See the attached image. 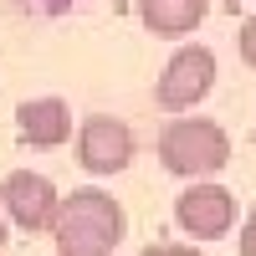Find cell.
<instances>
[{"mask_svg":"<svg viewBox=\"0 0 256 256\" xmlns=\"http://www.w3.org/2000/svg\"><path fill=\"white\" fill-rule=\"evenodd\" d=\"M138 6V20H144V31H154V36H190V31H200V20L210 16V0H134Z\"/></svg>","mask_w":256,"mask_h":256,"instance_id":"obj_8","label":"cell"},{"mask_svg":"<svg viewBox=\"0 0 256 256\" xmlns=\"http://www.w3.org/2000/svg\"><path fill=\"white\" fill-rule=\"evenodd\" d=\"M52 256H62V251H52Z\"/></svg>","mask_w":256,"mask_h":256,"instance_id":"obj_13","label":"cell"},{"mask_svg":"<svg viewBox=\"0 0 256 256\" xmlns=\"http://www.w3.org/2000/svg\"><path fill=\"white\" fill-rule=\"evenodd\" d=\"M210 88H216V52L190 41V46H180L164 62V72L154 82V102L164 113H190L210 98Z\"/></svg>","mask_w":256,"mask_h":256,"instance_id":"obj_3","label":"cell"},{"mask_svg":"<svg viewBox=\"0 0 256 256\" xmlns=\"http://www.w3.org/2000/svg\"><path fill=\"white\" fill-rule=\"evenodd\" d=\"M138 256H205L200 246H180V241H159V246H144Z\"/></svg>","mask_w":256,"mask_h":256,"instance_id":"obj_10","label":"cell"},{"mask_svg":"<svg viewBox=\"0 0 256 256\" xmlns=\"http://www.w3.org/2000/svg\"><path fill=\"white\" fill-rule=\"evenodd\" d=\"M10 246V220H6V210H0V251Z\"/></svg>","mask_w":256,"mask_h":256,"instance_id":"obj_12","label":"cell"},{"mask_svg":"<svg viewBox=\"0 0 256 256\" xmlns=\"http://www.w3.org/2000/svg\"><path fill=\"white\" fill-rule=\"evenodd\" d=\"M123 236H128V216L108 190L88 184V190L62 195L56 220H52V241L62 256H113Z\"/></svg>","mask_w":256,"mask_h":256,"instance_id":"obj_1","label":"cell"},{"mask_svg":"<svg viewBox=\"0 0 256 256\" xmlns=\"http://www.w3.org/2000/svg\"><path fill=\"white\" fill-rule=\"evenodd\" d=\"M236 246H241V256H256V210L241 220V236H236Z\"/></svg>","mask_w":256,"mask_h":256,"instance_id":"obj_11","label":"cell"},{"mask_svg":"<svg viewBox=\"0 0 256 256\" xmlns=\"http://www.w3.org/2000/svg\"><path fill=\"white\" fill-rule=\"evenodd\" d=\"M236 46H241V62L256 72V16H246V20H241V36H236Z\"/></svg>","mask_w":256,"mask_h":256,"instance_id":"obj_9","label":"cell"},{"mask_svg":"<svg viewBox=\"0 0 256 256\" xmlns=\"http://www.w3.org/2000/svg\"><path fill=\"white\" fill-rule=\"evenodd\" d=\"M56 184L46 174H36V169H10L6 184H0V210H6V220L20 226L26 236H41V230H52L56 220Z\"/></svg>","mask_w":256,"mask_h":256,"instance_id":"obj_6","label":"cell"},{"mask_svg":"<svg viewBox=\"0 0 256 256\" xmlns=\"http://www.w3.org/2000/svg\"><path fill=\"white\" fill-rule=\"evenodd\" d=\"M77 164L98 180L123 174L134 164V128L113 113H88L77 123Z\"/></svg>","mask_w":256,"mask_h":256,"instance_id":"obj_5","label":"cell"},{"mask_svg":"<svg viewBox=\"0 0 256 256\" xmlns=\"http://www.w3.org/2000/svg\"><path fill=\"white\" fill-rule=\"evenodd\" d=\"M16 138L26 148H62L72 138V108L62 98H26L16 108Z\"/></svg>","mask_w":256,"mask_h":256,"instance_id":"obj_7","label":"cell"},{"mask_svg":"<svg viewBox=\"0 0 256 256\" xmlns=\"http://www.w3.org/2000/svg\"><path fill=\"white\" fill-rule=\"evenodd\" d=\"M159 164L180 180H216L230 164V134L216 118H169L159 128Z\"/></svg>","mask_w":256,"mask_h":256,"instance_id":"obj_2","label":"cell"},{"mask_svg":"<svg viewBox=\"0 0 256 256\" xmlns=\"http://www.w3.org/2000/svg\"><path fill=\"white\" fill-rule=\"evenodd\" d=\"M174 226L190 241H220L236 230V195L216 180H190V190L174 195Z\"/></svg>","mask_w":256,"mask_h":256,"instance_id":"obj_4","label":"cell"}]
</instances>
